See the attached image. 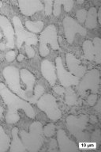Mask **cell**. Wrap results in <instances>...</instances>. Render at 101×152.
Returning <instances> with one entry per match:
<instances>
[{
	"label": "cell",
	"instance_id": "obj_22",
	"mask_svg": "<svg viewBox=\"0 0 101 152\" xmlns=\"http://www.w3.org/2000/svg\"><path fill=\"white\" fill-rule=\"evenodd\" d=\"M65 102L69 105H73V104H77V101H78V97L76 93L73 89L70 87L66 88V91H65Z\"/></svg>",
	"mask_w": 101,
	"mask_h": 152
},
{
	"label": "cell",
	"instance_id": "obj_15",
	"mask_svg": "<svg viewBox=\"0 0 101 152\" xmlns=\"http://www.w3.org/2000/svg\"><path fill=\"white\" fill-rule=\"evenodd\" d=\"M57 140L59 143V151L61 152L78 151V145L67 137L66 132L62 129H59L57 132Z\"/></svg>",
	"mask_w": 101,
	"mask_h": 152
},
{
	"label": "cell",
	"instance_id": "obj_7",
	"mask_svg": "<svg viewBox=\"0 0 101 152\" xmlns=\"http://www.w3.org/2000/svg\"><path fill=\"white\" fill-rule=\"evenodd\" d=\"M13 25H14V33L16 35L17 48L20 49L24 42H25L27 45H36L37 44V36L31 32L26 31L21 23V19L18 17L15 16L13 18Z\"/></svg>",
	"mask_w": 101,
	"mask_h": 152
},
{
	"label": "cell",
	"instance_id": "obj_19",
	"mask_svg": "<svg viewBox=\"0 0 101 152\" xmlns=\"http://www.w3.org/2000/svg\"><path fill=\"white\" fill-rule=\"evenodd\" d=\"M85 26L89 28H95L97 26V10L96 7H91L87 12L85 19Z\"/></svg>",
	"mask_w": 101,
	"mask_h": 152
},
{
	"label": "cell",
	"instance_id": "obj_1",
	"mask_svg": "<svg viewBox=\"0 0 101 152\" xmlns=\"http://www.w3.org/2000/svg\"><path fill=\"white\" fill-rule=\"evenodd\" d=\"M0 96L8 107V111L6 115L7 124H15L20 121V116L17 113L19 109H22L29 118H35V111L30 103L12 92L2 83H0Z\"/></svg>",
	"mask_w": 101,
	"mask_h": 152
},
{
	"label": "cell",
	"instance_id": "obj_35",
	"mask_svg": "<svg viewBox=\"0 0 101 152\" xmlns=\"http://www.w3.org/2000/svg\"><path fill=\"white\" fill-rule=\"evenodd\" d=\"M7 48V45L5 43H0V50L1 51H3Z\"/></svg>",
	"mask_w": 101,
	"mask_h": 152
},
{
	"label": "cell",
	"instance_id": "obj_34",
	"mask_svg": "<svg viewBox=\"0 0 101 152\" xmlns=\"http://www.w3.org/2000/svg\"><path fill=\"white\" fill-rule=\"evenodd\" d=\"M24 58H25V56H24L23 54H19L18 56H17V61L21 62L24 59Z\"/></svg>",
	"mask_w": 101,
	"mask_h": 152
},
{
	"label": "cell",
	"instance_id": "obj_30",
	"mask_svg": "<svg viewBox=\"0 0 101 152\" xmlns=\"http://www.w3.org/2000/svg\"><path fill=\"white\" fill-rule=\"evenodd\" d=\"M54 91L57 94L59 95H62L63 94H65V91H66V88H64L63 86H54Z\"/></svg>",
	"mask_w": 101,
	"mask_h": 152
},
{
	"label": "cell",
	"instance_id": "obj_20",
	"mask_svg": "<svg viewBox=\"0 0 101 152\" xmlns=\"http://www.w3.org/2000/svg\"><path fill=\"white\" fill-rule=\"evenodd\" d=\"M10 146V140L5 132L4 129L0 125V152L7 151Z\"/></svg>",
	"mask_w": 101,
	"mask_h": 152
},
{
	"label": "cell",
	"instance_id": "obj_17",
	"mask_svg": "<svg viewBox=\"0 0 101 152\" xmlns=\"http://www.w3.org/2000/svg\"><path fill=\"white\" fill-rule=\"evenodd\" d=\"M20 77H21V80L23 81L26 85V90H25V94L28 97L33 96V90H34V84H35L36 82L35 76L28 70L21 69L20 71Z\"/></svg>",
	"mask_w": 101,
	"mask_h": 152
},
{
	"label": "cell",
	"instance_id": "obj_32",
	"mask_svg": "<svg viewBox=\"0 0 101 152\" xmlns=\"http://www.w3.org/2000/svg\"><path fill=\"white\" fill-rule=\"evenodd\" d=\"M97 21L101 24V7H100L97 11Z\"/></svg>",
	"mask_w": 101,
	"mask_h": 152
},
{
	"label": "cell",
	"instance_id": "obj_13",
	"mask_svg": "<svg viewBox=\"0 0 101 152\" xmlns=\"http://www.w3.org/2000/svg\"><path fill=\"white\" fill-rule=\"evenodd\" d=\"M66 62L67 67L73 75L76 76L79 79L85 75L86 72V67L81 65V60L76 58L72 53H67L66 55Z\"/></svg>",
	"mask_w": 101,
	"mask_h": 152
},
{
	"label": "cell",
	"instance_id": "obj_23",
	"mask_svg": "<svg viewBox=\"0 0 101 152\" xmlns=\"http://www.w3.org/2000/svg\"><path fill=\"white\" fill-rule=\"evenodd\" d=\"M44 93V87L41 85H36L33 90V95L29 97V103H36L41 96Z\"/></svg>",
	"mask_w": 101,
	"mask_h": 152
},
{
	"label": "cell",
	"instance_id": "obj_24",
	"mask_svg": "<svg viewBox=\"0 0 101 152\" xmlns=\"http://www.w3.org/2000/svg\"><path fill=\"white\" fill-rule=\"evenodd\" d=\"M43 132H44V135L47 137H51L52 135H54L55 132V125L52 123L48 124L44 126V128H43Z\"/></svg>",
	"mask_w": 101,
	"mask_h": 152
},
{
	"label": "cell",
	"instance_id": "obj_37",
	"mask_svg": "<svg viewBox=\"0 0 101 152\" xmlns=\"http://www.w3.org/2000/svg\"><path fill=\"white\" fill-rule=\"evenodd\" d=\"M77 2H78V3H83L84 1H83V0H80V1H77Z\"/></svg>",
	"mask_w": 101,
	"mask_h": 152
},
{
	"label": "cell",
	"instance_id": "obj_16",
	"mask_svg": "<svg viewBox=\"0 0 101 152\" xmlns=\"http://www.w3.org/2000/svg\"><path fill=\"white\" fill-rule=\"evenodd\" d=\"M41 72L43 76L49 83L52 86H54L56 83L57 75L55 73V67L52 62L48 59H44L41 63Z\"/></svg>",
	"mask_w": 101,
	"mask_h": 152
},
{
	"label": "cell",
	"instance_id": "obj_31",
	"mask_svg": "<svg viewBox=\"0 0 101 152\" xmlns=\"http://www.w3.org/2000/svg\"><path fill=\"white\" fill-rule=\"evenodd\" d=\"M56 148H57L56 140H54V139H52V140H51V142H50V148L48 151H56Z\"/></svg>",
	"mask_w": 101,
	"mask_h": 152
},
{
	"label": "cell",
	"instance_id": "obj_6",
	"mask_svg": "<svg viewBox=\"0 0 101 152\" xmlns=\"http://www.w3.org/2000/svg\"><path fill=\"white\" fill-rule=\"evenodd\" d=\"M38 108L47 114L48 118L53 121H59L62 117V112L57 104L56 98L49 94L42 95L36 102Z\"/></svg>",
	"mask_w": 101,
	"mask_h": 152
},
{
	"label": "cell",
	"instance_id": "obj_8",
	"mask_svg": "<svg viewBox=\"0 0 101 152\" xmlns=\"http://www.w3.org/2000/svg\"><path fill=\"white\" fill-rule=\"evenodd\" d=\"M100 86V71L92 69L82 77V80L79 82L78 90L79 94H83L88 90H91L93 94H97Z\"/></svg>",
	"mask_w": 101,
	"mask_h": 152
},
{
	"label": "cell",
	"instance_id": "obj_5",
	"mask_svg": "<svg viewBox=\"0 0 101 152\" xmlns=\"http://www.w3.org/2000/svg\"><path fill=\"white\" fill-rule=\"evenodd\" d=\"M2 74L9 90L22 99L29 102V97L25 94V90L21 89V85H20V76H19L18 69L15 66H8L5 67Z\"/></svg>",
	"mask_w": 101,
	"mask_h": 152
},
{
	"label": "cell",
	"instance_id": "obj_28",
	"mask_svg": "<svg viewBox=\"0 0 101 152\" xmlns=\"http://www.w3.org/2000/svg\"><path fill=\"white\" fill-rule=\"evenodd\" d=\"M97 101V94H91L88 97V104L92 106L96 104V102Z\"/></svg>",
	"mask_w": 101,
	"mask_h": 152
},
{
	"label": "cell",
	"instance_id": "obj_36",
	"mask_svg": "<svg viewBox=\"0 0 101 152\" xmlns=\"http://www.w3.org/2000/svg\"><path fill=\"white\" fill-rule=\"evenodd\" d=\"M2 113H3V109H2V107L0 106V119L2 118Z\"/></svg>",
	"mask_w": 101,
	"mask_h": 152
},
{
	"label": "cell",
	"instance_id": "obj_18",
	"mask_svg": "<svg viewBox=\"0 0 101 152\" xmlns=\"http://www.w3.org/2000/svg\"><path fill=\"white\" fill-rule=\"evenodd\" d=\"M12 141L9 146L10 152H25L26 151L25 147L24 146L23 142L21 139H19L18 128L15 127L12 129Z\"/></svg>",
	"mask_w": 101,
	"mask_h": 152
},
{
	"label": "cell",
	"instance_id": "obj_11",
	"mask_svg": "<svg viewBox=\"0 0 101 152\" xmlns=\"http://www.w3.org/2000/svg\"><path fill=\"white\" fill-rule=\"evenodd\" d=\"M55 64H56L57 77L59 78V82L64 88L70 87L71 86H78L79 84L80 79L65 69L61 57H57L55 59Z\"/></svg>",
	"mask_w": 101,
	"mask_h": 152
},
{
	"label": "cell",
	"instance_id": "obj_9",
	"mask_svg": "<svg viewBox=\"0 0 101 152\" xmlns=\"http://www.w3.org/2000/svg\"><path fill=\"white\" fill-rule=\"evenodd\" d=\"M63 27L66 40L70 45L73 44L74 37L77 33H79L83 37L87 34L86 28L82 27V26H81L75 19L71 17H66L63 19Z\"/></svg>",
	"mask_w": 101,
	"mask_h": 152
},
{
	"label": "cell",
	"instance_id": "obj_12",
	"mask_svg": "<svg viewBox=\"0 0 101 152\" xmlns=\"http://www.w3.org/2000/svg\"><path fill=\"white\" fill-rule=\"evenodd\" d=\"M20 11L25 16H32L36 12L44 9L42 2L40 0H18Z\"/></svg>",
	"mask_w": 101,
	"mask_h": 152
},
{
	"label": "cell",
	"instance_id": "obj_4",
	"mask_svg": "<svg viewBox=\"0 0 101 152\" xmlns=\"http://www.w3.org/2000/svg\"><path fill=\"white\" fill-rule=\"evenodd\" d=\"M57 30L54 25H50L42 31L39 37L40 42V54L42 57L47 56L50 53L47 45H51L53 50H60L59 41H58Z\"/></svg>",
	"mask_w": 101,
	"mask_h": 152
},
{
	"label": "cell",
	"instance_id": "obj_10",
	"mask_svg": "<svg viewBox=\"0 0 101 152\" xmlns=\"http://www.w3.org/2000/svg\"><path fill=\"white\" fill-rule=\"evenodd\" d=\"M84 58L90 61H96L97 64L101 63V40L100 37H95L93 41L85 40L83 43Z\"/></svg>",
	"mask_w": 101,
	"mask_h": 152
},
{
	"label": "cell",
	"instance_id": "obj_25",
	"mask_svg": "<svg viewBox=\"0 0 101 152\" xmlns=\"http://www.w3.org/2000/svg\"><path fill=\"white\" fill-rule=\"evenodd\" d=\"M87 10L85 9H81L79 10L76 13V17H77V19L79 23L82 24L85 21V19H86V17H87Z\"/></svg>",
	"mask_w": 101,
	"mask_h": 152
},
{
	"label": "cell",
	"instance_id": "obj_21",
	"mask_svg": "<svg viewBox=\"0 0 101 152\" xmlns=\"http://www.w3.org/2000/svg\"><path fill=\"white\" fill-rule=\"evenodd\" d=\"M25 27L33 33H40L44 28V22L41 21H25Z\"/></svg>",
	"mask_w": 101,
	"mask_h": 152
},
{
	"label": "cell",
	"instance_id": "obj_39",
	"mask_svg": "<svg viewBox=\"0 0 101 152\" xmlns=\"http://www.w3.org/2000/svg\"><path fill=\"white\" fill-rule=\"evenodd\" d=\"M2 39V33H1V32H0V40Z\"/></svg>",
	"mask_w": 101,
	"mask_h": 152
},
{
	"label": "cell",
	"instance_id": "obj_14",
	"mask_svg": "<svg viewBox=\"0 0 101 152\" xmlns=\"http://www.w3.org/2000/svg\"><path fill=\"white\" fill-rule=\"evenodd\" d=\"M0 27L2 28L4 35L7 38V42L6 44L7 48L14 49V28H13L12 24L6 16H0Z\"/></svg>",
	"mask_w": 101,
	"mask_h": 152
},
{
	"label": "cell",
	"instance_id": "obj_3",
	"mask_svg": "<svg viewBox=\"0 0 101 152\" xmlns=\"http://www.w3.org/2000/svg\"><path fill=\"white\" fill-rule=\"evenodd\" d=\"M89 120V117L86 114L81 116L70 115L66 120V127L69 132L72 133L78 141L81 142H86L89 140V135L84 132Z\"/></svg>",
	"mask_w": 101,
	"mask_h": 152
},
{
	"label": "cell",
	"instance_id": "obj_27",
	"mask_svg": "<svg viewBox=\"0 0 101 152\" xmlns=\"http://www.w3.org/2000/svg\"><path fill=\"white\" fill-rule=\"evenodd\" d=\"M25 52L28 58H33L35 56V51L31 45H25Z\"/></svg>",
	"mask_w": 101,
	"mask_h": 152
},
{
	"label": "cell",
	"instance_id": "obj_29",
	"mask_svg": "<svg viewBox=\"0 0 101 152\" xmlns=\"http://www.w3.org/2000/svg\"><path fill=\"white\" fill-rule=\"evenodd\" d=\"M15 57H16V54H15L14 51H9V52H7V54H6V59L8 62H12L13 60H14Z\"/></svg>",
	"mask_w": 101,
	"mask_h": 152
},
{
	"label": "cell",
	"instance_id": "obj_2",
	"mask_svg": "<svg viewBox=\"0 0 101 152\" xmlns=\"http://www.w3.org/2000/svg\"><path fill=\"white\" fill-rule=\"evenodd\" d=\"M20 137L26 150L29 152L38 151L44 142V132L42 124L39 121L33 122L29 127V132H20Z\"/></svg>",
	"mask_w": 101,
	"mask_h": 152
},
{
	"label": "cell",
	"instance_id": "obj_38",
	"mask_svg": "<svg viewBox=\"0 0 101 152\" xmlns=\"http://www.w3.org/2000/svg\"><path fill=\"white\" fill-rule=\"evenodd\" d=\"M2 2H1V1H0V8L2 7Z\"/></svg>",
	"mask_w": 101,
	"mask_h": 152
},
{
	"label": "cell",
	"instance_id": "obj_33",
	"mask_svg": "<svg viewBox=\"0 0 101 152\" xmlns=\"http://www.w3.org/2000/svg\"><path fill=\"white\" fill-rule=\"evenodd\" d=\"M100 104H101V100L100 99L99 101H98V103H97V105L96 107H95V109H96V110H97L98 113H100Z\"/></svg>",
	"mask_w": 101,
	"mask_h": 152
},
{
	"label": "cell",
	"instance_id": "obj_26",
	"mask_svg": "<svg viewBox=\"0 0 101 152\" xmlns=\"http://www.w3.org/2000/svg\"><path fill=\"white\" fill-rule=\"evenodd\" d=\"M44 10L47 15H51L52 14V8H53V1L52 0H44Z\"/></svg>",
	"mask_w": 101,
	"mask_h": 152
}]
</instances>
